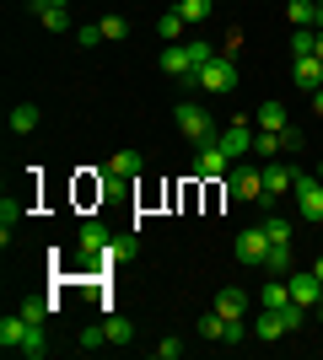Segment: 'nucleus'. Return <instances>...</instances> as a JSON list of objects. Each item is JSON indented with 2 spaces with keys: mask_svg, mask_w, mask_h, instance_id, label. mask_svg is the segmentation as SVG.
<instances>
[{
  "mask_svg": "<svg viewBox=\"0 0 323 360\" xmlns=\"http://www.w3.org/2000/svg\"><path fill=\"white\" fill-rule=\"evenodd\" d=\"M38 22H44L49 32H65V27H70V16H65V6H44V11H38Z\"/></svg>",
  "mask_w": 323,
  "mask_h": 360,
  "instance_id": "obj_30",
  "label": "nucleus"
},
{
  "mask_svg": "<svg viewBox=\"0 0 323 360\" xmlns=\"http://www.w3.org/2000/svg\"><path fill=\"white\" fill-rule=\"evenodd\" d=\"M108 172H113V178H135L140 172V150H119V156H113V162H108Z\"/></svg>",
  "mask_w": 323,
  "mask_h": 360,
  "instance_id": "obj_22",
  "label": "nucleus"
},
{
  "mask_svg": "<svg viewBox=\"0 0 323 360\" xmlns=\"http://www.w3.org/2000/svg\"><path fill=\"white\" fill-rule=\"evenodd\" d=\"M108 242H113V237H108V226H103V221H81V231H76V248H81L87 258H97V253L108 248Z\"/></svg>",
  "mask_w": 323,
  "mask_h": 360,
  "instance_id": "obj_12",
  "label": "nucleus"
},
{
  "mask_svg": "<svg viewBox=\"0 0 323 360\" xmlns=\"http://www.w3.org/2000/svg\"><path fill=\"white\" fill-rule=\"evenodd\" d=\"M318 32H323V0H318Z\"/></svg>",
  "mask_w": 323,
  "mask_h": 360,
  "instance_id": "obj_41",
  "label": "nucleus"
},
{
  "mask_svg": "<svg viewBox=\"0 0 323 360\" xmlns=\"http://www.w3.org/2000/svg\"><path fill=\"white\" fill-rule=\"evenodd\" d=\"M253 124H259V129H286V124H291L286 119V103H264L259 113H253Z\"/></svg>",
  "mask_w": 323,
  "mask_h": 360,
  "instance_id": "obj_20",
  "label": "nucleus"
},
{
  "mask_svg": "<svg viewBox=\"0 0 323 360\" xmlns=\"http://www.w3.org/2000/svg\"><path fill=\"white\" fill-rule=\"evenodd\" d=\"M286 280H291V301H302L308 312H312V307H318V301H323V280H318V274H312V269H291V274H286Z\"/></svg>",
  "mask_w": 323,
  "mask_h": 360,
  "instance_id": "obj_7",
  "label": "nucleus"
},
{
  "mask_svg": "<svg viewBox=\"0 0 323 360\" xmlns=\"http://www.w3.org/2000/svg\"><path fill=\"white\" fill-rule=\"evenodd\" d=\"M76 44H81V49H97V44H103V27H81Z\"/></svg>",
  "mask_w": 323,
  "mask_h": 360,
  "instance_id": "obj_35",
  "label": "nucleus"
},
{
  "mask_svg": "<svg viewBox=\"0 0 323 360\" xmlns=\"http://www.w3.org/2000/svg\"><path fill=\"white\" fill-rule=\"evenodd\" d=\"M178 16L194 27V22H205V16H210V0H178Z\"/></svg>",
  "mask_w": 323,
  "mask_h": 360,
  "instance_id": "obj_29",
  "label": "nucleus"
},
{
  "mask_svg": "<svg viewBox=\"0 0 323 360\" xmlns=\"http://www.w3.org/2000/svg\"><path fill=\"white\" fill-rule=\"evenodd\" d=\"M312 54H318V60H323V32H318V38H312Z\"/></svg>",
  "mask_w": 323,
  "mask_h": 360,
  "instance_id": "obj_38",
  "label": "nucleus"
},
{
  "mask_svg": "<svg viewBox=\"0 0 323 360\" xmlns=\"http://www.w3.org/2000/svg\"><path fill=\"white\" fill-rule=\"evenodd\" d=\"M215 312H221V317H248V296L237 285H227L221 296H215Z\"/></svg>",
  "mask_w": 323,
  "mask_h": 360,
  "instance_id": "obj_17",
  "label": "nucleus"
},
{
  "mask_svg": "<svg viewBox=\"0 0 323 360\" xmlns=\"http://www.w3.org/2000/svg\"><path fill=\"white\" fill-rule=\"evenodd\" d=\"M27 328H32V323H27L22 312H6V317H0V345L22 355V345H27Z\"/></svg>",
  "mask_w": 323,
  "mask_h": 360,
  "instance_id": "obj_13",
  "label": "nucleus"
},
{
  "mask_svg": "<svg viewBox=\"0 0 323 360\" xmlns=\"http://www.w3.org/2000/svg\"><path fill=\"white\" fill-rule=\"evenodd\" d=\"M172 119H178V129H184L194 146H215V140H221V124H215L200 103H178V108H172Z\"/></svg>",
  "mask_w": 323,
  "mask_h": 360,
  "instance_id": "obj_2",
  "label": "nucleus"
},
{
  "mask_svg": "<svg viewBox=\"0 0 323 360\" xmlns=\"http://www.w3.org/2000/svg\"><path fill=\"white\" fill-rule=\"evenodd\" d=\"M291 199H296V215H308V221H323V178H318V172H296Z\"/></svg>",
  "mask_w": 323,
  "mask_h": 360,
  "instance_id": "obj_3",
  "label": "nucleus"
},
{
  "mask_svg": "<svg viewBox=\"0 0 323 360\" xmlns=\"http://www.w3.org/2000/svg\"><path fill=\"white\" fill-rule=\"evenodd\" d=\"M291 27H318V0H286Z\"/></svg>",
  "mask_w": 323,
  "mask_h": 360,
  "instance_id": "obj_18",
  "label": "nucleus"
},
{
  "mask_svg": "<svg viewBox=\"0 0 323 360\" xmlns=\"http://www.w3.org/2000/svg\"><path fill=\"white\" fill-rule=\"evenodd\" d=\"M248 328H253V339H259V345H275V339H286V317L270 312V307H259V317H253Z\"/></svg>",
  "mask_w": 323,
  "mask_h": 360,
  "instance_id": "obj_11",
  "label": "nucleus"
},
{
  "mask_svg": "<svg viewBox=\"0 0 323 360\" xmlns=\"http://www.w3.org/2000/svg\"><path fill=\"white\" fill-rule=\"evenodd\" d=\"M227 194L243 199V205H264V172H259V167H232Z\"/></svg>",
  "mask_w": 323,
  "mask_h": 360,
  "instance_id": "obj_4",
  "label": "nucleus"
},
{
  "mask_svg": "<svg viewBox=\"0 0 323 360\" xmlns=\"http://www.w3.org/2000/svg\"><path fill=\"white\" fill-rule=\"evenodd\" d=\"M318 178H323V162H318Z\"/></svg>",
  "mask_w": 323,
  "mask_h": 360,
  "instance_id": "obj_43",
  "label": "nucleus"
},
{
  "mask_svg": "<svg viewBox=\"0 0 323 360\" xmlns=\"http://www.w3.org/2000/svg\"><path fill=\"white\" fill-rule=\"evenodd\" d=\"M253 140H259V129H253L248 119H232L227 129H221V146H227L232 156H248V150H253Z\"/></svg>",
  "mask_w": 323,
  "mask_h": 360,
  "instance_id": "obj_9",
  "label": "nucleus"
},
{
  "mask_svg": "<svg viewBox=\"0 0 323 360\" xmlns=\"http://www.w3.org/2000/svg\"><path fill=\"white\" fill-rule=\"evenodd\" d=\"M162 75H172V81H189V75H194V54H189L184 44H167V49H162Z\"/></svg>",
  "mask_w": 323,
  "mask_h": 360,
  "instance_id": "obj_10",
  "label": "nucleus"
},
{
  "mask_svg": "<svg viewBox=\"0 0 323 360\" xmlns=\"http://www.w3.org/2000/svg\"><path fill=\"white\" fill-rule=\"evenodd\" d=\"M97 27H103V44H119V38H129V22H124V16H103Z\"/></svg>",
  "mask_w": 323,
  "mask_h": 360,
  "instance_id": "obj_28",
  "label": "nucleus"
},
{
  "mask_svg": "<svg viewBox=\"0 0 323 360\" xmlns=\"http://www.w3.org/2000/svg\"><path fill=\"white\" fill-rule=\"evenodd\" d=\"M184 355V339H156V360H178Z\"/></svg>",
  "mask_w": 323,
  "mask_h": 360,
  "instance_id": "obj_34",
  "label": "nucleus"
},
{
  "mask_svg": "<svg viewBox=\"0 0 323 360\" xmlns=\"http://www.w3.org/2000/svg\"><path fill=\"white\" fill-rule=\"evenodd\" d=\"M54 307H60V301H54V296H27V301H22V307H16V312L27 317V323H44V317L54 312Z\"/></svg>",
  "mask_w": 323,
  "mask_h": 360,
  "instance_id": "obj_19",
  "label": "nucleus"
},
{
  "mask_svg": "<svg viewBox=\"0 0 323 360\" xmlns=\"http://www.w3.org/2000/svg\"><path fill=\"white\" fill-rule=\"evenodd\" d=\"M264 231H270V242H291V221L286 215H264Z\"/></svg>",
  "mask_w": 323,
  "mask_h": 360,
  "instance_id": "obj_31",
  "label": "nucleus"
},
{
  "mask_svg": "<svg viewBox=\"0 0 323 360\" xmlns=\"http://www.w3.org/2000/svg\"><path fill=\"white\" fill-rule=\"evenodd\" d=\"M27 6H32V11H44V6H49V0H27Z\"/></svg>",
  "mask_w": 323,
  "mask_h": 360,
  "instance_id": "obj_40",
  "label": "nucleus"
},
{
  "mask_svg": "<svg viewBox=\"0 0 323 360\" xmlns=\"http://www.w3.org/2000/svg\"><path fill=\"white\" fill-rule=\"evenodd\" d=\"M264 258H270V231H264V221L243 226V231H237V264H264Z\"/></svg>",
  "mask_w": 323,
  "mask_h": 360,
  "instance_id": "obj_6",
  "label": "nucleus"
},
{
  "mask_svg": "<svg viewBox=\"0 0 323 360\" xmlns=\"http://www.w3.org/2000/svg\"><path fill=\"white\" fill-rule=\"evenodd\" d=\"M291 75H296V86L318 91V86H323V60H318V54H308V60H291Z\"/></svg>",
  "mask_w": 323,
  "mask_h": 360,
  "instance_id": "obj_15",
  "label": "nucleus"
},
{
  "mask_svg": "<svg viewBox=\"0 0 323 360\" xmlns=\"http://www.w3.org/2000/svg\"><path fill=\"white\" fill-rule=\"evenodd\" d=\"M259 307H270V312H280V307H291V280H286V274H270V285H264Z\"/></svg>",
  "mask_w": 323,
  "mask_h": 360,
  "instance_id": "obj_14",
  "label": "nucleus"
},
{
  "mask_svg": "<svg viewBox=\"0 0 323 360\" xmlns=\"http://www.w3.org/2000/svg\"><path fill=\"white\" fill-rule=\"evenodd\" d=\"M38 119H44V113H38V103H16V108H11V135H32V129H38Z\"/></svg>",
  "mask_w": 323,
  "mask_h": 360,
  "instance_id": "obj_16",
  "label": "nucleus"
},
{
  "mask_svg": "<svg viewBox=\"0 0 323 360\" xmlns=\"http://www.w3.org/2000/svg\"><path fill=\"white\" fill-rule=\"evenodd\" d=\"M189 81L200 91H210V97H227V91H237V65H232V54H215V60H205Z\"/></svg>",
  "mask_w": 323,
  "mask_h": 360,
  "instance_id": "obj_1",
  "label": "nucleus"
},
{
  "mask_svg": "<svg viewBox=\"0 0 323 360\" xmlns=\"http://www.w3.org/2000/svg\"><path fill=\"white\" fill-rule=\"evenodd\" d=\"M22 355H27V360H44V355H49V333H44V323H32V328H27V345H22Z\"/></svg>",
  "mask_w": 323,
  "mask_h": 360,
  "instance_id": "obj_24",
  "label": "nucleus"
},
{
  "mask_svg": "<svg viewBox=\"0 0 323 360\" xmlns=\"http://www.w3.org/2000/svg\"><path fill=\"white\" fill-rule=\"evenodd\" d=\"M103 328H108V345H129V339H135V323H129V317H103Z\"/></svg>",
  "mask_w": 323,
  "mask_h": 360,
  "instance_id": "obj_23",
  "label": "nucleus"
},
{
  "mask_svg": "<svg viewBox=\"0 0 323 360\" xmlns=\"http://www.w3.org/2000/svg\"><path fill=\"white\" fill-rule=\"evenodd\" d=\"M312 113H318V119H323V86L312 91Z\"/></svg>",
  "mask_w": 323,
  "mask_h": 360,
  "instance_id": "obj_37",
  "label": "nucleus"
},
{
  "mask_svg": "<svg viewBox=\"0 0 323 360\" xmlns=\"http://www.w3.org/2000/svg\"><path fill=\"white\" fill-rule=\"evenodd\" d=\"M232 162H237V156H232V150L221 146V140H215V146H200L194 178H221V183H227V178H232Z\"/></svg>",
  "mask_w": 323,
  "mask_h": 360,
  "instance_id": "obj_5",
  "label": "nucleus"
},
{
  "mask_svg": "<svg viewBox=\"0 0 323 360\" xmlns=\"http://www.w3.org/2000/svg\"><path fill=\"white\" fill-rule=\"evenodd\" d=\"M280 317H286V333H296L302 323H308V307H302V301H291V307H280Z\"/></svg>",
  "mask_w": 323,
  "mask_h": 360,
  "instance_id": "obj_33",
  "label": "nucleus"
},
{
  "mask_svg": "<svg viewBox=\"0 0 323 360\" xmlns=\"http://www.w3.org/2000/svg\"><path fill=\"white\" fill-rule=\"evenodd\" d=\"M312 38H318V27H296L291 32V60H308V54H312Z\"/></svg>",
  "mask_w": 323,
  "mask_h": 360,
  "instance_id": "obj_26",
  "label": "nucleus"
},
{
  "mask_svg": "<svg viewBox=\"0 0 323 360\" xmlns=\"http://www.w3.org/2000/svg\"><path fill=\"white\" fill-rule=\"evenodd\" d=\"M103 345H108V328H103V323H92V328L76 333V349H103Z\"/></svg>",
  "mask_w": 323,
  "mask_h": 360,
  "instance_id": "obj_27",
  "label": "nucleus"
},
{
  "mask_svg": "<svg viewBox=\"0 0 323 360\" xmlns=\"http://www.w3.org/2000/svg\"><path fill=\"white\" fill-rule=\"evenodd\" d=\"M270 274H291V242H270V258H264Z\"/></svg>",
  "mask_w": 323,
  "mask_h": 360,
  "instance_id": "obj_21",
  "label": "nucleus"
},
{
  "mask_svg": "<svg viewBox=\"0 0 323 360\" xmlns=\"http://www.w3.org/2000/svg\"><path fill=\"white\" fill-rule=\"evenodd\" d=\"M302 146V129H291V124H286V129H280V150H296Z\"/></svg>",
  "mask_w": 323,
  "mask_h": 360,
  "instance_id": "obj_36",
  "label": "nucleus"
},
{
  "mask_svg": "<svg viewBox=\"0 0 323 360\" xmlns=\"http://www.w3.org/2000/svg\"><path fill=\"white\" fill-rule=\"evenodd\" d=\"M264 172V199L275 205L280 194H291V183H296V167H286V162H270V167H259Z\"/></svg>",
  "mask_w": 323,
  "mask_h": 360,
  "instance_id": "obj_8",
  "label": "nucleus"
},
{
  "mask_svg": "<svg viewBox=\"0 0 323 360\" xmlns=\"http://www.w3.org/2000/svg\"><path fill=\"white\" fill-rule=\"evenodd\" d=\"M253 150L275 162V150H280V129H259V140H253Z\"/></svg>",
  "mask_w": 323,
  "mask_h": 360,
  "instance_id": "obj_32",
  "label": "nucleus"
},
{
  "mask_svg": "<svg viewBox=\"0 0 323 360\" xmlns=\"http://www.w3.org/2000/svg\"><path fill=\"white\" fill-rule=\"evenodd\" d=\"M312 274H318V280H323V253H318V258H312Z\"/></svg>",
  "mask_w": 323,
  "mask_h": 360,
  "instance_id": "obj_39",
  "label": "nucleus"
},
{
  "mask_svg": "<svg viewBox=\"0 0 323 360\" xmlns=\"http://www.w3.org/2000/svg\"><path fill=\"white\" fill-rule=\"evenodd\" d=\"M318 323H323V301H318Z\"/></svg>",
  "mask_w": 323,
  "mask_h": 360,
  "instance_id": "obj_42",
  "label": "nucleus"
},
{
  "mask_svg": "<svg viewBox=\"0 0 323 360\" xmlns=\"http://www.w3.org/2000/svg\"><path fill=\"white\" fill-rule=\"evenodd\" d=\"M184 27H189V22H184L178 11H162V16H156V32H162L167 44H178V38H184Z\"/></svg>",
  "mask_w": 323,
  "mask_h": 360,
  "instance_id": "obj_25",
  "label": "nucleus"
}]
</instances>
